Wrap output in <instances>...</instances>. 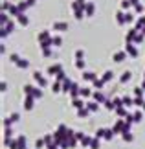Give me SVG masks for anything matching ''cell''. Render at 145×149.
Masks as SVG:
<instances>
[{"mask_svg": "<svg viewBox=\"0 0 145 149\" xmlns=\"http://www.w3.org/2000/svg\"><path fill=\"white\" fill-rule=\"evenodd\" d=\"M31 103H33V100H31V98H28V100H26V109H31V107H33Z\"/></svg>", "mask_w": 145, "mask_h": 149, "instance_id": "13", "label": "cell"}, {"mask_svg": "<svg viewBox=\"0 0 145 149\" xmlns=\"http://www.w3.org/2000/svg\"><path fill=\"white\" fill-rule=\"evenodd\" d=\"M129 77H130V72H125L123 76H121V81H127V79H129Z\"/></svg>", "mask_w": 145, "mask_h": 149, "instance_id": "14", "label": "cell"}, {"mask_svg": "<svg viewBox=\"0 0 145 149\" xmlns=\"http://www.w3.org/2000/svg\"><path fill=\"white\" fill-rule=\"evenodd\" d=\"M11 8V4L8 2V0H2V11H8Z\"/></svg>", "mask_w": 145, "mask_h": 149, "instance_id": "7", "label": "cell"}, {"mask_svg": "<svg viewBox=\"0 0 145 149\" xmlns=\"http://www.w3.org/2000/svg\"><path fill=\"white\" fill-rule=\"evenodd\" d=\"M17 19H19V22H20V24H24V26L28 24V17H26L24 13H20L19 17H17Z\"/></svg>", "mask_w": 145, "mask_h": 149, "instance_id": "5", "label": "cell"}, {"mask_svg": "<svg viewBox=\"0 0 145 149\" xmlns=\"http://www.w3.org/2000/svg\"><path fill=\"white\" fill-rule=\"evenodd\" d=\"M127 52H129V54H130L132 57H136V55H138V50H136L134 46H132V44H129V46H127Z\"/></svg>", "mask_w": 145, "mask_h": 149, "instance_id": "4", "label": "cell"}, {"mask_svg": "<svg viewBox=\"0 0 145 149\" xmlns=\"http://www.w3.org/2000/svg\"><path fill=\"white\" fill-rule=\"evenodd\" d=\"M132 19H134V15H132L130 11H127V13H125V20H127V22H130Z\"/></svg>", "mask_w": 145, "mask_h": 149, "instance_id": "11", "label": "cell"}, {"mask_svg": "<svg viewBox=\"0 0 145 149\" xmlns=\"http://www.w3.org/2000/svg\"><path fill=\"white\" fill-rule=\"evenodd\" d=\"M17 6H19V9H20V11H24L26 8H30V6H28V2H26V0H20V2L17 4Z\"/></svg>", "mask_w": 145, "mask_h": 149, "instance_id": "6", "label": "cell"}, {"mask_svg": "<svg viewBox=\"0 0 145 149\" xmlns=\"http://www.w3.org/2000/svg\"><path fill=\"white\" fill-rule=\"evenodd\" d=\"M39 39H40V41H48V31H40Z\"/></svg>", "mask_w": 145, "mask_h": 149, "instance_id": "10", "label": "cell"}, {"mask_svg": "<svg viewBox=\"0 0 145 149\" xmlns=\"http://www.w3.org/2000/svg\"><path fill=\"white\" fill-rule=\"evenodd\" d=\"M130 0H121V9H129Z\"/></svg>", "mask_w": 145, "mask_h": 149, "instance_id": "8", "label": "cell"}, {"mask_svg": "<svg viewBox=\"0 0 145 149\" xmlns=\"http://www.w3.org/2000/svg\"><path fill=\"white\" fill-rule=\"evenodd\" d=\"M94 11H96L94 2H86V6H85V15L86 17H92V15H94Z\"/></svg>", "mask_w": 145, "mask_h": 149, "instance_id": "1", "label": "cell"}, {"mask_svg": "<svg viewBox=\"0 0 145 149\" xmlns=\"http://www.w3.org/2000/svg\"><path fill=\"white\" fill-rule=\"evenodd\" d=\"M66 28H68L66 22H55L53 24V30H66Z\"/></svg>", "mask_w": 145, "mask_h": 149, "instance_id": "3", "label": "cell"}, {"mask_svg": "<svg viewBox=\"0 0 145 149\" xmlns=\"http://www.w3.org/2000/svg\"><path fill=\"white\" fill-rule=\"evenodd\" d=\"M51 41H53V44H61V37H53Z\"/></svg>", "mask_w": 145, "mask_h": 149, "instance_id": "17", "label": "cell"}, {"mask_svg": "<svg viewBox=\"0 0 145 149\" xmlns=\"http://www.w3.org/2000/svg\"><path fill=\"white\" fill-rule=\"evenodd\" d=\"M114 59H116V61H121V59H125V54H123V52H118V54L114 55Z\"/></svg>", "mask_w": 145, "mask_h": 149, "instance_id": "9", "label": "cell"}, {"mask_svg": "<svg viewBox=\"0 0 145 149\" xmlns=\"http://www.w3.org/2000/svg\"><path fill=\"white\" fill-rule=\"evenodd\" d=\"M134 11H136V13H142V11H143V6L142 4H136L134 6Z\"/></svg>", "mask_w": 145, "mask_h": 149, "instance_id": "12", "label": "cell"}, {"mask_svg": "<svg viewBox=\"0 0 145 149\" xmlns=\"http://www.w3.org/2000/svg\"><path fill=\"white\" fill-rule=\"evenodd\" d=\"M130 4H132V6H136V4H140V0H130Z\"/></svg>", "mask_w": 145, "mask_h": 149, "instance_id": "21", "label": "cell"}, {"mask_svg": "<svg viewBox=\"0 0 145 149\" xmlns=\"http://www.w3.org/2000/svg\"><path fill=\"white\" fill-rule=\"evenodd\" d=\"M92 147L97 149V147H99V142H97V140H92Z\"/></svg>", "mask_w": 145, "mask_h": 149, "instance_id": "16", "label": "cell"}, {"mask_svg": "<svg viewBox=\"0 0 145 149\" xmlns=\"http://www.w3.org/2000/svg\"><path fill=\"white\" fill-rule=\"evenodd\" d=\"M110 77H112V72H107V74H105V81H108Z\"/></svg>", "mask_w": 145, "mask_h": 149, "instance_id": "18", "label": "cell"}, {"mask_svg": "<svg viewBox=\"0 0 145 149\" xmlns=\"http://www.w3.org/2000/svg\"><path fill=\"white\" fill-rule=\"evenodd\" d=\"M96 100H97V101H101V100H103V94L97 92V94H96Z\"/></svg>", "mask_w": 145, "mask_h": 149, "instance_id": "20", "label": "cell"}, {"mask_svg": "<svg viewBox=\"0 0 145 149\" xmlns=\"http://www.w3.org/2000/svg\"><path fill=\"white\" fill-rule=\"evenodd\" d=\"M74 103H75V107H81V105H83V101H81V100H75Z\"/></svg>", "mask_w": 145, "mask_h": 149, "instance_id": "19", "label": "cell"}, {"mask_svg": "<svg viewBox=\"0 0 145 149\" xmlns=\"http://www.w3.org/2000/svg\"><path fill=\"white\" fill-rule=\"evenodd\" d=\"M17 65H19V66H24V68H26V66H28V61H24V59H20L19 63H17Z\"/></svg>", "mask_w": 145, "mask_h": 149, "instance_id": "15", "label": "cell"}, {"mask_svg": "<svg viewBox=\"0 0 145 149\" xmlns=\"http://www.w3.org/2000/svg\"><path fill=\"white\" fill-rule=\"evenodd\" d=\"M116 20H118V24H125V13L123 11H118V13H116Z\"/></svg>", "mask_w": 145, "mask_h": 149, "instance_id": "2", "label": "cell"}]
</instances>
